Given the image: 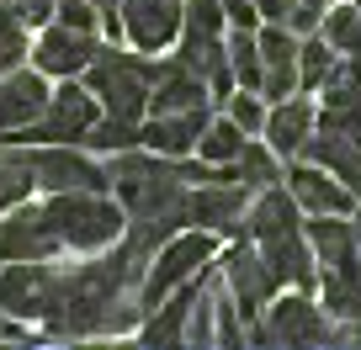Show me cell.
Instances as JSON below:
<instances>
[{
  "label": "cell",
  "instance_id": "6da1fadb",
  "mask_svg": "<svg viewBox=\"0 0 361 350\" xmlns=\"http://www.w3.org/2000/svg\"><path fill=\"white\" fill-rule=\"evenodd\" d=\"M43 218L59 234V249H106L128 228L112 192H54L43 202Z\"/></svg>",
  "mask_w": 361,
  "mask_h": 350
},
{
  "label": "cell",
  "instance_id": "7a4b0ae2",
  "mask_svg": "<svg viewBox=\"0 0 361 350\" xmlns=\"http://www.w3.org/2000/svg\"><path fill=\"white\" fill-rule=\"evenodd\" d=\"M159 75V64L149 54H123V48H96V58L85 64V91L106 106V117H133L144 123L149 112V80Z\"/></svg>",
  "mask_w": 361,
  "mask_h": 350
},
{
  "label": "cell",
  "instance_id": "3957f363",
  "mask_svg": "<svg viewBox=\"0 0 361 350\" xmlns=\"http://www.w3.org/2000/svg\"><path fill=\"white\" fill-rule=\"evenodd\" d=\"M96 117H102V101L85 91V80H64L59 91H48L43 112H37L32 123L6 133L0 144H80Z\"/></svg>",
  "mask_w": 361,
  "mask_h": 350
},
{
  "label": "cell",
  "instance_id": "277c9868",
  "mask_svg": "<svg viewBox=\"0 0 361 350\" xmlns=\"http://www.w3.org/2000/svg\"><path fill=\"white\" fill-rule=\"evenodd\" d=\"M218 255V234H207V228H176V234L165 239V244L154 249V265L144 271V287H138V308H154L159 297L170 292V287H180L186 276H197L207 265V260Z\"/></svg>",
  "mask_w": 361,
  "mask_h": 350
},
{
  "label": "cell",
  "instance_id": "5b68a950",
  "mask_svg": "<svg viewBox=\"0 0 361 350\" xmlns=\"http://www.w3.org/2000/svg\"><path fill=\"white\" fill-rule=\"evenodd\" d=\"M16 149L32 170V186H43V192H112L106 165L75 144H16Z\"/></svg>",
  "mask_w": 361,
  "mask_h": 350
},
{
  "label": "cell",
  "instance_id": "8992f818",
  "mask_svg": "<svg viewBox=\"0 0 361 350\" xmlns=\"http://www.w3.org/2000/svg\"><path fill=\"white\" fill-rule=\"evenodd\" d=\"M329 335H335V329H329L324 308H319L308 292H298V287L287 297L271 292V303L260 308V324L250 329L255 345H324Z\"/></svg>",
  "mask_w": 361,
  "mask_h": 350
},
{
  "label": "cell",
  "instance_id": "52a82bcc",
  "mask_svg": "<svg viewBox=\"0 0 361 350\" xmlns=\"http://www.w3.org/2000/svg\"><path fill=\"white\" fill-rule=\"evenodd\" d=\"M59 308V271L48 260H0V313L22 318H54Z\"/></svg>",
  "mask_w": 361,
  "mask_h": 350
},
{
  "label": "cell",
  "instance_id": "ba28073f",
  "mask_svg": "<svg viewBox=\"0 0 361 350\" xmlns=\"http://www.w3.org/2000/svg\"><path fill=\"white\" fill-rule=\"evenodd\" d=\"M250 186L239 181H202V186H186V223L207 228V234H224V239H250L245 234V207H250Z\"/></svg>",
  "mask_w": 361,
  "mask_h": 350
},
{
  "label": "cell",
  "instance_id": "9c48e42d",
  "mask_svg": "<svg viewBox=\"0 0 361 350\" xmlns=\"http://www.w3.org/2000/svg\"><path fill=\"white\" fill-rule=\"evenodd\" d=\"M96 48H102L96 32H75V27L54 22V27H43L37 43H32V69L37 75H54V80H80L85 64L96 58Z\"/></svg>",
  "mask_w": 361,
  "mask_h": 350
},
{
  "label": "cell",
  "instance_id": "30bf717a",
  "mask_svg": "<svg viewBox=\"0 0 361 350\" xmlns=\"http://www.w3.org/2000/svg\"><path fill=\"white\" fill-rule=\"evenodd\" d=\"M59 234L48 228L37 202H16L0 213V260H54Z\"/></svg>",
  "mask_w": 361,
  "mask_h": 350
},
{
  "label": "cell",
  "instance_id": "8fae6325",
  "mask_svg": "<svg viewBox=\"0 0 361 350\" xmlns=\"http://www.w3.org/2000/svg\"><path fill=\"white\" fill-rule=\"evenodd\" d=\"M180 6H186V0H117L123 37L138 54H159V48L176 43V32H180Z\"/></svg>",
  "mask_w": 361,
  "mask_h": 350
},
{
  "label": "cell",
  "instance_id": "7c38bea8",
  "mask_svg": "<svg viewBox=\"0 0 361 350\" xmlns=\"http://www.w3.org/2000/svg\"><path fill=\"white\" fill-rule=\"evenodd\" d=\"M224 282H228V297L239 303L245 318H255L260 308L271 303V292H282L276 276H271V265L260 260V249L250 244V239H239V244L224 255Z\"/></svg>",
  "mask_w": 361,
  "mask_h": 350
},
{
  "label": "cell",
  "instance_id": "4fadbf2b",
  "mask_svg": "<svg viewBox=\"0 0 361 350\" xmlns=\"http://www.w3.org/2000/svg\"><path fill=\"white\" fill-rule=\"evenodd\" d=\"M260 43V96L282 101L298 91V32H287L282 22H260L255 27Z\"/></svg>",
  "mask_w": 361,
  "mask_h": 350
},
{
  "label": "cell",
  "instance_id": "5bb4252c",
  "mask_svg": "<svg viewBox=\"0 0 361 350\" xmlns=\"http://www.w3.org/2000/svg\"><path fill=\"white\" fill-rule=\"evenodd\" d=\"M213 106H192V112H144L138 123V144L149 154H165V159H180L197 149V133L207 127Z\"/></svg>",
  "mask_w": 361,
  "mask_h": 350
},
{
  "label": "cell",
  "instance_id": "9a60e30c",
  "mask_svg": "<svg viewBox=\"0 0 361 350\" xmlns=\"http://www.w3.org/2000/svg\"><path fill=\"white\" fill-rule=\"evenodd\" d=\"M282 181H287V196L298 202V213H350V207H356V196H350L329 170L308 165V159H293V165L282 170Z\"/></svg>",
  "mask_w": 361,
  "mask_h": 350
},
{
  "label": "cell",
  "instance_id": "2e32d148",
  "mask_svg": "<svg viewBox=\"0 0 361 350\" xmlns=\"http://www.w3.org/2000/svg\"><path fill=\"white\" fill-rule=\"evenodd\" d=\"M250 244L260 249V260L271 265V276H276V287H298V292H314V255H308V239L303 228H293V234H266V239H250Z\"/></svg>",
  "mask_w": 361,
  "mask_h": 350
},
{
  "label": "cell",
  "instance_id": "e0dca14e",
  "mask_svg": "<svg viewBox=\"0 0 361 350\" xmlns=\"http://www.w3.org/2000/svg\"><path fill=\"white\" fill-rule=\"evenodd\" d=\"M293 159H308V165H319V170H329L340 186H345L350 196L361 202V144L356 138H340V133H308L303 138V149H298Z\"/></svg>",
  "mask_w": 361,
  "mask_h": 350
},
{
  "label": "cell",
  "instance_id": "ac0fdd59",
  "mask_svg": "<svg viewBox=\"0 0 361 350\" xmlns=\"http://www.w3.org/2000/svg\"><path fill=\"white\" fill-rule=\"evenodd\" d=\"M48 101V75H37V69H6L0 75V138L16 133V127H27L37 112H43Z\"/></svg>",
  "mask_w": 361,
  "mask_h": 350
},
{
  "label": "cell",
  "instance_id": "d6986e66",
  "mask_svg": "<svg viewBox=\"0 0 361 350\" xmlns=\"http://www.w3.org/2000/svg\"><path fill=\"white\" fill-rule=\"evenodd\" d=\"M314 133V101H303V91L282 96V101H271L266 123H260V138H266L271 154L293 159L298 149H303V138Z\"/></svg>",
  "mask_w": 361,
  "mask_h": 350
},
{
  "label": "cell",
  "instance_id": "ffe728a7",
  "mask_svg": "<svg viewBox=\"0 0 361 350\" xmlns=\"http://www.w3.org/2000/svg\"><path fill=\"white\" fill-rule=\"evenodd\" d=\"M303 239L314 265H350L356 260V228H350V213H303Z\"/></svg>",
  "mask_w": 361,
  "mask_h": 350
},
{
  "label": "cell",
  "instance_id": "44dd1931",
  "mask_svg": "<svg viewBox=\"0 0 361 350\" xmlns=\"http://www.w3.org/2000/svg\"><path fill=\"white\" fill-rule=\"evenodd\" d=\"M192 106H213L207 85L192 75V69H180L176 58H165L159 75L149 80V112H192Z\"/></svg>",
  "mask_w": 361,
  "mask_h": 350
},
{
  "label": "cell",
  "instance_id": "7402d4cb",
  "mask_svg": "<svg viewBox=\"0 0 361 350\" xmlns=\"http://www.w3.org/2000/svg\"><path fill=\"white\" fill-rule=\"evenodd\" d=\"M314 287H319V303H324V318H335V324H361V260L329 265Z\"/></svg>",
  "mask_w": 361,
  "mask_h": 350
},
{
  "label": "cell",
  "instance_id": "603a6c76",
  "mask_svg": "<svg viewBox=\"0 0 361 350\" xmlns=\"http://www.w3.org/2000/svg\"><path fill=\"white\" fill-rule=\"evenodd\" d=\"M228 181L250 186V192L282 186V154H271L266 138H245V144H239V154L228 159Z\"/></svg>",
  "mask_w": 361,
  "mask_h": 350
},
{
  "label": "cell",
  "instance_id": "cb8c5ba5",
  "mask_svg": "<svg viewBox=\"0 0 361 350\" xmlns=\"http://www.w3.org/2000/svg\"><path fill=\"white\" fill-rule=\"evenodd\" d=\"M239 144H245V133H239L234 117L224 112V117H207V127L197 133V149H192V154L202 159V165H218V170H224L228 159L239 154Z\"/></svg>",
  "mask_w": 361,
  "mask_h": 350
},
{
  "label": "cell",
  "instance_id": "d4e9b609",
  "mask_svg": "<svg viewBox=\"0 0 361 350\" xmlns=\"http://www.w3.org/2000/svg\"><path fill=\"white\" fill-rule=\"evenodd\" d=\"M314 32L324 37L335 54H356V48H361V6H345V0L324 6V16H319Z\"/></svg>",
  "mask_w": 361,
  "mask_h": 350
},
{
  "label": "cell",
  "instance_id": "484cf974",
  "mask_svg": "<svg viewBox=\"0 0 361 350\" xmlns=\"http://www.w3.org/2000/svg\"><path fill=\"white\" fill-rule=\"evenodd\" d=\"M335 48L324 43V37L319 32H308V37H298V91H319V85H324V75L329 69H335Z\"/></svg>",
  "mask_w": 361,
  "mask_h": 350
},
{
  "label": "cell",
  "instance_id": "4316f807",
  "mask_svg": "<svg viewBox=\"0 0 361 350\" xmlns=\"http://www.w3.org/2000/svg\"><path fill=\"white\" fill-rule=\"evenodd\" d=\"M27 196H32V170H27L22 149L6 144L0 149V213L16 207V202H27Z\"/></svg>",
  "mask_w": 361,
  "mask_h": 350
},
{
  "label": "cell",
  "instance_id": "83f0119b",
  "mask_svg": "<svg viewBox=\"0 0 361 350\" xmlns=\"http://www.w3.org/2000/svg\"><path fill=\"white\" fill-rule=\"evenodd\" d=\"M80 144H90L96 154L133 149V144H138V123H133V117H96V123H90V133L80 138Z\"/></svg>",
  "mask_w": 361,
  "mask_h": 350
},
{
  "label": "cell",
  "instance_id": "f1b7e54d",
  "mask_svg": "<svg viewBox=\"0 0 361 350\" xmlns=\"http://www.w3.org/2000/svg\"><path fill=\"white\" fill-rule=\"evenodd\" d=\"M224 101H228V117H234L239 133H245V138H260V123H266V101H260V91H239V85H234Z\"/></svg>",
  "mask_w": 361,
  "mask_h": 350
},
{
  "label": "cell",
  "instance_id": "f546056e",
  "mask_svg": "<svg viewBox=\"0 0 361 350\" xmlns=\"http://www.w3.org/2000/svg\"><path fill=\"white\" fill-rule=\"evenodd\" d=\"M22 54H27V27L11 16V6H0V75L22 64Z\"/></svg>",
  "mask_w": 361,
  "mask_h": 350
},
{
  "label": "cell",
  "instance_id": "4dcf8cb0",
  "mask_svg": "<svg viewBox=\"0 0 361 350\" xmlns=\"http://www.w3.org/2000/svg\"><path fill=\"white\" fill-rule=\"evenodd\" d=\"M54 16L64 27H75V32H96L102 37V11H96L90 0H54Z\"/></svg>",
  "mask_w": 361,
  "mask_h": 350
},
{
  "label": "cell",
  "instance_id": "1f68e13d",
  "mask_svg": "<svg viewBox=\"0 0 361 350\" xmlns=\"http://www.w3.org/2000/svg\"><path fill=\"white\" fill-rule=\"evenodd\" d=\"M0 339H27V324L11 313H0Z\"/></svg>",
  "mask_w": 361,
  "mask_h": 350
},
{
  "label": "cell",
  "instance_id": "d6a6232c",
  "mask_svg": "<svg viewBox=\"0 0 361 350\" xmlns=\"http://www.w3.org/2000/svg\"><path fill=\"white\" fill-rule=\"evenodd\" d=\"M350 228H356V260H361V202L350 207Z\"/></svg>",
  "mask_w": 361,
  "mask_h": 350
},
{
  "label": "cell",
  "instance_id": "836d02e7",
  "mask_svg": "<svg viewBox=\"0 0 361 350\" xmlns=\"http://www.w3.org/2000/svg\"><path fill=\"white\" fill-rule=\"evenodd\" d=\"M303 6H314V11H324V6H335V0H303Z\"/></svg>",
  "mask_w": 361,
  "mask_h": 350
}]
</instances>
